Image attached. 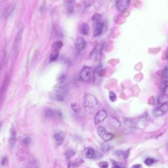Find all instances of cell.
Listing matches in <instances>:
<instances>
[{"label": "cell", "mask_w": 168, "mask_h": 168, "mask_svg": "<svg viewBox=\"0 0 168 168\" xmlns=\"http://www.w3.org/2000/svg\"><path fill=\"white\" fill-rule=\"evenodd\" d=\"M103 156V155L102 153L99 151H97L96 152H94V155L93 158L95 159H100L102 158Z\"/></svg>", "instance_id": "cell-36"}, {"label": "cell", "mask_w": 168, "mask_h": 168, "mask_svg": "<svg viewBox=\"0 0 168 168\" xmlns=\"http://www.w3.org/2000/svg\"><path fill=\"white\" fill-rule=\"evenodd\" d=\"M100 149H101V151H102L103 152L106 153V152H108L110 150V145L107 142H103L101 144Z\"/></svg>", "instance_id": "cell-22"}, {"label": "cell", "mask_w": 168, "mask_h": 168, "mask_svg": "<svg viewBox=\"0 0 168 168\" xmlns=\"http://www.w3.org/2000/svg\"><path fill=\"white\" fill-rule=\"evenodd\" d=\"M131 168H143V167L140 164H136L133 165Z\"/></svg>", "instance_id": "cell-41"}, {"label": "cell", "mask_w": 168, "mask_h": 168, "mask_svg": "<svg viewBox=\"0 0 168 168\" xmlns=\"http://www.w3.org/2000/svg\"><path fill=\"white\" fill-rule=\"evenodd\" d=\"M117 5L118 10L123 12L128 6L129 0H117Z\"/></svg>", "instance_id": "cell-8"}, {"label": "cell", "mask_w": 168, "mask_h": 168, "mask_svg": "<svg viewBox=\"0 0 168 168\" xmlns=\"http://www.w3.org/2000/svg\"><path fill=\"white\" fill-rule=\"evenodd\" d=\"M97 132L98 135L102 137L107 132V131L105 128L103 126H99L97 129Z\"/></svg>", "instance_id": "cell-25"}, {"label": "cell", "mask_w": 168, "mask_h": 168, "mask_svg": "<svg viewBox=\"0 0 168 168\" xmlns=\"http://www.w3.org/2000/svg\"><path fill=\"white\" fill-rule=\"evenodd\" d=\"M16 132L14 129L11 128L9 137V143L10 146H14L16 142Z\"/></svg>", "instance_id": "cell-10"}, {"label": "cell", "mask_w": 168, "mask_h": 168, "mask_svg": "<svg viewBox=\"0 0 168 168\" xmlns=\"http://www.w3.org/2000/svg\"><path fill=\"white\" fill-rule=\"evenodd\" d=\"M89 27L88 24L83 23L80 27V32L84 35H88L89 32Z\"/></svg>", "instance_id": "cell-16"}, {"label": "cell", "mask_w": 168, "mask_h": 168, "mask_svg": "<svg viewBox=\"0 0 168 168\" xmlns=\"http://www.w3.org/2000/svg\"><path fill=\"white\" fill-rule=\"evenodd\" d=\"M7 0H0V19L6 8Z\"/></svg>", "instance_id": "cell-20"}, {"label": "cell", "mask_w": 168, "mask_h": 168, "mask_svg": "<svg viewBox=\"0 0 168 168\" xmlns=\"http://www.w3.org/2000/svg\"><path fill=\"white\" fill-rule=\"evenodd\" d=\"M85 155L87 158L91 159L93 158L94 155V151L92 149V148H88L85 149Z\"/></svg>", "instance_id": "cell-17"}, {"label": "cell", "mask_w": 168, "mask_h": 168, "mask_svg": "<svg viewBox=\"0 0 168 168\" xmlns=\"http://www.w3.org/2000/svg\"><path fill=\"white\" fill-rule=\"evenodd\" d=\"M112 168H121V167H120V166L116 165L114 166V167H112Z\"/></svg>", "instance_id": "cell-42"}, {"label": "cell", "mask_w": 168, "mask_h": 168, "mask_svg": "<svg viewBox=\"0 0 168 168\" xmlns=\"http://www.w3.org/2000/svg\"><path fill=\"white\" fill-rule=\"evenodd\" d=\"M75 154H76V152L74 149H70L66 151V153H65V156L67 159H69L71 157L75 155Z\"/></svg>", "instance_id": "cell-26"}, {"label": "cell", "mask_w": 168, "mask_h": 168, "mask_svg": "<svg viewBox=\"0 0 168 168\" xmlns=\"http://www.w3.org/2000/svg\"><path fill=\"white\" fill-rule=\"evenodd\" d=\"M1 123H0V127H1Z\"/></svg>", "instance_id": "cell-44"}, {"label": "cell", "mask_w": 168, "mask_h": 168, "mask_svg": "<svg viewBox=\"0 0 168 168\" xmlns=\"http://www.w3.org/2000/svg\"><path fill=\"white\" fill-rule=\"evenodd\" d=\"M166 54H167V58L168 60V49H167V53H166Z\"/></svg>", "instance_id": "cell-43"}, {"label": "cell", "mask_w": 168, "mask_h": 168, "mask_svg": "<svg viewBox=\"0 0 168 168\" xmlns=\"http://www.w3.org/2000/svg\"><path fill=\"white\" fill-rule=\"evenodd\" d=\"M109 97L110 98V100L112 102H115L117 100V95L114 92H110L109 93Z\"/></svg>", "instance_id": "cell-34"}, {"label": "cell", "mask_w": 168, "mask_h": 168, "mask_svg": "<svg viewBox=\"0 0 168 168\" xmlns=\"http://www.w3.org/2000/svg\"><path fill=\"white\" fill-rule=\"evenodd\" d=\"M101 18L102 15L101 14H100L98 13H95L92 15V19L94 21H99L101 19Z\"/></svg>", "instance_id": "cell-35"}, {"label": "cell", "mask_w": 168, "mask_h": 168, "mask_svg": "<svg viewBox=\"0 0 168 168\" xmlns=\"http://www.w3.org/2000/svg\"><path fill=\"white\" fill-rule=\"evenodd\" d=\"M145 163L147 166L152 165V164L154 163V160L152 158H147L145 161Z\"/></svg>", "instance_id": "cell-37"}, {"label": "cell", "mask_w": 168, "mask_h": 168, "mask_svg": "<svg viewBox=\"0 0 168 168\" xmlns=\"http://www.w3.org/2000/svg\"><path fill=\"white\" fill-rule=\"evenodd\" d=\"M99 166H100V168H108V164L105 161H102L100 163Z\"/></svg>", "instance_id": "cell-38"}, {"label": "cell", "mask_w": 168, "mask_h": 168, "mask_svg": "<svg viewBox=\"0 0 168 168\" xmlns=\"http://www.w3.org/2000/svg\"><path fill=\"white\" fill-rule=\"evenodd\" d=\"M109 123L111 125L115 128H118L121 125V123L117 118L114 117H110L109 118Z\"/></svg>", "instance_id": "cell-15"}, {"label": "cell", "mask_w": 168, "mask_h": 168, "mask_svg": "<svg viewBox=\"0 0 168 168\" xmlns=\"http://www.w3.org/2000/svg\"><path fill=\"white\" fill-rule=\"evenodd\" d=\"M168 88V80H163L161 85V89L163 92H166Z\"/></svg>", "instance_id": "cell-27"}, {"label": "cell", "mask_w": 168, "mask_h": 168, "mask_svg": "<svg viewBox=\"0 0 168 168\" xmlns=\"http://www.w3.org/2000/svg\"><path fill=\"white\" fill-rule=\"evenodd\" d=\"M50 97H52V100H55L58 101H63L64 100V97H63V95H61L59 94H52L51 95H50Z\"/></svg>", "instance_id": "cell-23"}, {"label": "cell", "mask_w": 168, "mask_h": 168, "mask_svg": "<svg viewBox=\"0 0 168 168\" xmlns=\"http://www.w3.org/2000/svg\"><path fill=\"white\" fill-rule=\"evenodd\" d=\"M95 1V0H83L84 4L85 7L88 8L91 6Z\"/></svg>", "instance_id": "cell-32"}, {"label": "cell", "mask_w": 168, "mask_h": 168, "mask_svg": "<svg viewBox=\"0 0 168 168\" xmlns=\"http://www.w3.org/2000/svg\"><path fill=\"white\" fill-rule=\"evenodd\" d=\"M53 89L57 94L61 95H64L67 92V84L64 82H58L54 86Z\"/></svg>", "instance_id": "cell-5"}, {"label": "cell", "mask_w": 168, "mask_h": 168, "mask_svg": "<svg viewBox=\"0 0 168 168\" xmlns=\"http://www.w3.org/2000/svg\"><path fill=\"white\" fill-rule=\"evenodd\" d=\"M157 102L160 105L168 103V94H163L159 95L157 98Z\"/></svg>", "instance_id": "cell-14"}, {"label": "cell", "mask_w": 168, "mask_h": 168, "mask_svg": "<svg viewBox=\"0 0 168 168\" xmlns=\"http://www.w3.org/2000/svg\"><path fill=\"white\" fill-rule=\"evenodd\" d=\"M45 115L46 118H48L57 116V111H55L51 109H48L45 112Z\"/></svg>", "instance_id": "cell-18"}, {"label": "cell", "mask_w": 168, "mask_h": 168, "mask_svg": "<svg viewBox=\"0 0 168 168\" xmlns=\"http://www.w3.org/2000/svg\"><path fill=\"white\" fill-rule=\"evenodd\" d=\"M162 75L164 80H168V66H166L164 67L162 71Z\"/></svg>", "instance_id": "cell-33"}, {"label": "cell", "mask_w": 168, "mask_h": 168, "mask_svg": "<svg viewBox=\"0 0 168 168\" xmlns=\"http://www.w3.org/2000/svg\"><path fill=\"white\" fill-rule=\"evenodd\" d=\"M128 151H118L115 152V154L118 157H122L124 158H127L128 154Z\"/></svg>", "instance_id": "cell-29"}, {"label": "cell", "mask_w": 168, "mask_h": 168, "mask_svg": "<svg viewBox=\"0 0 168 168\" xmlns=\"http://www.w3.org/2000/svg\"><path fill=\"white\" fill-rule=\"evenodd\" d=\"M31 139L30 137H26L25 138L23 139V143H24V145H26V146H28L29 145L30 143H31Z\"/></svg>", "instance_id": "cell-39"}, {"label": "cell", "mask_w": 168, "mask_h": 168, "mask_svg": "<svg viewBox=\"0 0 168 168\" xmlns=\"http://www.w3.org/2000/svg\"><path fill=\"white\" fill-rule=\"evenodd\" d=\"M63 45V43L61 41H58L55 42L53 44L52 47L54 50H58L61 48Z\"/></svg>", "instance_id": "cell-30"}, {"label": "cell", "mask_w": 168, "mask_h": 168, "mask_svg": "<svg viewBox=\"0 0 168 168\" xmlns=\"http://www.w3.org/2000/svg\"><path fill=\"white\" fill-rule=\"evenodd\" d=\"M94 77V72L92 67L85 66L84 67L80 73V78L83 82H91Z\"/></svg>", "instance_id": "cell-3"}, {"label": "cell", "mask_w": 168, "mask_h": 168, "mask_svg": "<svg viewBox=\"0 0 168 168\" xmlns=\"http://www.w3.org/2000/svg\"><path fill=\"white\" fill-rule=\"evenodd\" d=\"M86 42L82 37H78L77 38L76 43V49L79 51H81L86 46Z\"/></svg>", "instance_id": "cell-7"}, {"label": "cell", "mask_w": 168, "mask_h": 168, "mask_svg": "<svg viewBox=\"0 0 168 168\" xmlns=\"http://www.w3.org/2000/svg\"><path fill=\"white\" fill-rule=\"evenodd\" d=\"M103 46L104 43H100V44L95 46L89 55V58H91V60H94L95 61L99 60L101 57Z\"/></svg>", "instance_id": "cell-4"}, {"label": "cell", "mask_w": 168, "mask_h": 168, "mask_svg": "<svg viewBox=\"0 0 168 168\" xmlns=\"http://www.w3.org/2000/svg\"><path fill=\"white\" fill-rule=\"evenodd\" d=\"M7 158L6 157H4V158H3V159L1 160V165H6V163L7 162Z\"/></svg>", "instance_id": "cell-40"}, {"label": "cell", "mask_w": 168, "mask_h": 168, "mask_svg": "<svg viewBox=\"0 0 168 168\" xmlns=\"http://www.w3.org/2000/svg\"><path fill=\"white\" fill-rule=\"evenodd\" d=\"M83 163V160L82 159V158H77L70 163V164L69 165V168H78Z\"/></svg>", "instance_id": "cell-12"}, {"label": "cell", "mask_w": 168, "mask_h": 168, "mask_svg": "<svg viewBox=\"0 0 168 168\" xmlns=\"http://www.w3.org/2000/svg\"><path fill=\"white\" fill-rule=\"evenodd\" d=\"M107 117V114L105 110H99L95 114L94 116V123L95 124H97L100 123L104 121L105 118Z\"/></svg>", "instance_id": "cell-6"}, {"label": "cell", "mask_w": 168, "mask_h": 168, "mask_svg": "<svg viewBox=\"0 0 168 168\" xmlns=\"http://www.w3.org/2000/svg\"><path fill=\"white\" fill-rule=\"evenodd\" d=\"M164 114L165 112L161 110V109L160 107L156 109L154 111V115H155V117H160L164 115Z\"/></svg>", "instance_id": "cell-31"}, {"label": "cell", "mask_w": 168, "mask_h": 168, "mask_svg": "<svg viewBox=\"0 0 168 168\" xmlns=\"http://www.w3.org/2000/svg\"><path fill=\"white\" fill-rule=\"evenodd\" d=\"M84 108L87 112L91 114L97 113L100 105L96 97L91 94H87L84 100Z\"/></svg>", "instance_id": "cell-2"}, {"label": "cell", "mask_w": 168, "mask_h": 168, "mask_svg": "<svg viewBox=\"0 0 168 168\" xmlns=\"http://www.w3.org/2000/svg\"><path fill=\"white\" fill-rule=\"evenodd\" d=\"M75 2V0H67V9L69 12H72L74 9L73 4Z\"/></svg>", "instance_id": "cell-24"}, {"label": "cell", "mask_w": 168, "mask_h": 168, "mask_svg": "<svg viewBox=\"0 0 168 168\" xmlns=\"http://www.w3.org/2000/svg\"><path fill=\"white\" fill-rule=\"evenodd\" d=\"M64 138H65V136H64V133L63 132H58V133L55 134L54 135L55 140L56 141L57 145L58 146H60L63 143L64 141Z\"/></svg>", "instance_id": "cell-11"}, {"label": "cell", "mask_w": 168, "mask_h": 168, "mask_svg": "<svg viewBox=\"0 0 168 168\" xmlns=\"http://www.w3.org/2000/svg\"><path fill=\"white\" fill-rule=\"evenodd\" d=\"M115 135L110 132H106L103 136L102 137L103 140L105 142H107L115 138Z\"/></svg>", "instance_id": "cell-19"}, {"label": "cell", "mask_w": 168, "mask_h": 168, "mask_svg": "<svg viewBox=\"0 0 168 168\" xmlns=\"http://www.w3.org/2000/svg\"><path fill=\"white\" fill-rule=\"evenodd\" d=\"M71 109L73 110V111L76 113H78L80 112V105L78 103H72L71 105Z\"/></svg>", "instance_id": "cell-28"}, {"label": "cell", "mask_w": 168, "mask_h": 168, "mask_svg": "<svg viewBox=\"0 0 168 168\" xmlns=\"http://www.w3.org/2000/svg\"><path fill=\"white\" fill-rule=\"evenodd\" d=\"M16 3L14 2L11 3V4L9 6L6 12V15H5L6 18H8L12 14V13L14 12L15 9H16Z\"/></svg>", "instance_id": "cell-13"}, {"label": "cell", "mask_w": 168, "mask_h": 168, "mask_svg": "<svg viewBox=\"0 0 168 168\" xmlns=\"http://www.w3.org/2000/svg\"><path fill=\"white\" fill-rule=\"evenodd\" d=\"M104 28V24L102 22H98L96 25L94 31V37H98L102 32Z\"/></svg>", "instance_id": "cell-9"}, {"label": "cell", "mask_w": 168, "mask_h": 168, "mask_svg": "<svg viewBox=\"0 0 168 168\" xmlns=\"http://www.w3.org/2000/svg\"><path fill=\"white\" fill-rule=\"evenodd\" d=\"M58 55H59V52L58 50H54L52 52L51 54L50 55V61H55L58 60Z\"/></svg>", "instance_id": "cell-21"}, {"label": "cell", "mask_w": 168, "mask_h": 168, "mask_svg": "<svg viewBox=\"0 0 168 168\" xmlns=\"http://www.w3.org/2000/svg\"><path fill=\"white\" fill-rule=\"evenodd\" d=\"M24 25L21 22H19L17 25L16 34L15 35L13 41L12 49V59L13 61L16 60L19 55L21 42H22V35L23 33Z\"/></svg>", "instance_id": "cell-1"}]
</instances>
